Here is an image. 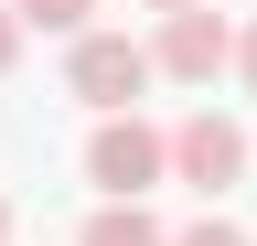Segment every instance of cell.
<instances>
[{
    "instance_id": "1",
    "label": "cell",
    "mask_w": 257,
    "mask_h": 246,
    "mask_svg": "<svg viewBox=\"0 0 257 246\" xmlns=\"http://www.w3.org/2000/svg\"><path fill=\"white\" fill-rule=\"evenodd\" d=\"M86 182H96V203H150L161 182H172V129H150V118H96L86 129Z\"/></svg>"
},
{
    "instance_id": "2",
    "label": "cell",
    "mask_w": 257,
    "mask_h": 246,
    "mask_svg": "<svg viewBox=\"0 0 257 246\" xmlns=\"http://www.w3.org/2000/svg\"><path fill=\"white\" fill-rule=\"evenodd\" d=\"M150 43H128V33H86L75 54H64V97H86L96 118H140V97H150Z\"/></svg>"
},
{
    "instance_id": "3",
    "label": "cell",
    "mask_w": 257,
    "mask_h": 246,
    "mask_svg": "<svg viewBox=\"0 0 257 246\" xmlns=\"http://www.w3.org/2000/svg\"><path fill=\"white\" fill-rule=\"evenodd\" d=\"M246 161H257V139H246L225 107H193L182 129H172V182H193V193H225V182H246Z\"/></svg>"
},
{
    "instance_id": "4",
    "label": "cell",
    "mask_w": 257,
    "mask_h": 246,
    "mask_svg": "<svg viewBox=\"0 0 257 246\" xmlns=\"http://www.w3.org/2000/svg\"><path fill=\"white\" fill-rule=\"evenodd\" d=\"M225 65H236V33H225L214 0H204V11H172L150 33V75H172V86H214Z\"/></svg>"
},
{
    "instance_id": "5",
    "label": "cell",
    "mask_w": 257,
    "mask_h": 246,
    "mask_svg": "<svg viewBox=\"0 0 257 246\" xmlns=\"http://www.w3.org/2000/svg\"><path fill=\"white\" fill-rule=\"evenodd\" d=\"M75 246H172V225H161L150 203H96L75 225Z\"/></svg>"
},
{
    "instance_id": "6",
    "label": "cell",
    "mask_w": 257,
    "mask_h": 246,
    "mask_svg": "<svg viewBox=\"0 0 257 246\" xmlns=\"http://www.w3.org/2000/svg\"><path fill=\"white\" fill-rule=\"evenodd\" d=\"M11 22H22V33H64V43H86V33H96V0H11Z\"/></svg>"
},
{
    "instance_id": "7",
    "label": "cell",
    "mask_w": 257,
    "mask_h": 246,
    "mask_svg": "<svg viewBox=\"0 0 257 246\" xmlns=\"http://www.w3.org/2000/svg\"><path fill=\"white\" fill-rule=\"evenodd\" d=\"M172 246H257V235H246V225H225V214H204V225H182Z\"/></svg>"
},
{
    "instance_id": "8",
    "label": "cell",
    "mask_w": 257,
    "mask_h": 246,
    "mask_svg": "<svg viewBox=\"0 0 257 246\" xmlns=\"http://www.w3.org/2000/svg\"><path fill=\"white\" fill-rule=\"evenodd\" d=\"M22 65V22H11V0H0V75Z\"/></svg>"
},
{
    "instance_id": "9",
    "label": "cell",
    "mask_w": 257,
    "mask_h": 246,
    "mask_svg": "<svg viewBox=\"0 0 257 246\" xmlns=\"http://www.w3.org/2000/svg\"><path fill=\"white\" fill-rule=\"evenodd\" d=\"M236 75L257 86V22H246V33H236Z\"/></svg>"
},
{
    "instance_id": "10",
    "label": "cell",
    "mask_w": 257,
    "mask_h": 246,
    "mask_svg": "<svg viewBox=\"0 0 257 246\" xmlns=\"http://www.w3.org/2000/svg\"><path fill=\"white\" fill-rule=\"evenodd\" d=\"M150 11H161V22H172V11H204V0H150Z\"/></svg>"
},
{
    "instance_id": "11",
    "label": "cell",
    "mask_w": 257,
    "mask_h": 246,
    "mask_svg": "<svg viewBox=\"0 0 257 246\" xmlns=\"http://www.w3.org/2000/svg\"><path fill=\"white\" fill-rule=\"evenodd\" d=\"M0 246H11V203H0Z\"/></svg>"
}]
</instances>
